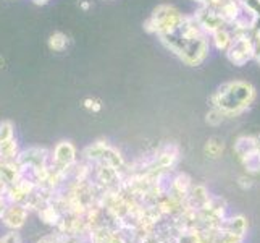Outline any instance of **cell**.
<instances>
[{
  "instance_id": "obj_1",
  "label": "cell",
  "mask_w": 260,
  "mask_h": 243,
  "mask_svg": "<svg viewBox=\"0 0 260 243\" xmlns=\"http://www.w3.org/2000/svg\"><path fill=\"white\" fill-rule=\"evenodd\" d=\"M255 99V88L247 81H228L223 83L210 97V104L221 111L225 117H236L243 114Z\"/></svg>"
},
{
  "instance_id": "obj_2",
  "label": "cell",
  "mask_w": 260,
  "mask_h": 243,
  "mask_svg": "<svg viewBox=\"0 0 260 243\" xmlns=\"http://www.w3.org/2000/svg\"><path fill=\"white\" fill-rule=\"evenodd\" d=\"M184 16L186 15H183L173 5H158L155 10L152 12V15L149 16V20L146 21L144 28L147 33L160 36L164 33L176 30L178 26L183 23Z\"/></svg>"
},
{
  "instance_id": "obj_3",
  "label": "cell",
  "mask_w": 260,
  "mask_h": 243,
  "mask_svg": "<svg viewBox=\"0 0 260 243\" xmlns=\"http://www.w3.org/2000/svg\"><path fill=\"white\" fill-rule=\"evenodd\" d=\"M228 60L233 65L243 67L247 62L254 60V41L249 34L236 36L235 41L230 46V49L225 52Z\"/></svg>"
},
{
  "instance_id": "obj_4",
  "label": "cell",
  "mask_w": 260,
  "mask_h": 243,
  "mask_svg": "<svg viewBox=\"0 0 260 243\" xmlns=\"http://www.w3.org/2000/svg\"><path fill=\"white\" fill-rule=\"evenodd\" d=\"M209 38H210L209 34H202L199 38L192 39L187 44V47L183 50L181 56H179V60L189 67H197L204 64V60L209 57V47H210Z\"/></svg>"
},
{
  "instance_id": "obj_5",
  "label": "cell",
  "mask_w": 260,
  "mask_h": 243,
  "mask_svg": "<svg viewBox=\"0 0 260 243\" xmlns=\"http://www.w3.org/2000/svg\"><path fill=\"white\" fill-rule=\"evenodd\" d=\"M76 162V148L68 141L58 143L52 152V167L61 170V172H68Z\"/></svg>"
},
{
  "instance_id": "obj_6",
  "label": "cell",
  "mask_w": 260,
  "mask_h": 243,
  "mask_svg": "<svg viewBox=\"0 0 260 243\" xmlns=\"http://www.w3.org/2000/svg\"><path fill=\"white\" fill-rule=\"evenodd\" d=\"M194 18L202 26V30L207 33L209 36L215 31H218L221 28L228 26V23L223 20L221 15L210 7H199V10L194 13Z\"/></svg>"
},
{
  "instance_id": "obj_7",
  "label": "cell",
  "mask_w": 260,
  "mask_h": 243,
  "mask_svg": "<svg viewBox=\"0 0 260 243\" xmlns=\"http://www.w3.org/2000/svg\"><path fill=\"white\" fill-rule=\"evenodd\" d=\"M26 218H28V209H26V206L18 203L10 204L2 214L4 224L10 229H20L24 224Z\"/></svg>"
},
{
  "instance_id": "obj_8",
  "label": "cell",
  "mask_w": 260,
  "mask_h": 243,
  "mask_svg": "<svg viewBox=\"0 0 260 243\" xmlns=\"http://www.w3.org/2000/svg\"><path fill=\"white\" fill-rule=\"evenodd\" d=\"M254 152H260L257 148L255 134H243L235 141V154L241 162L249 156H252Z\"/></svg>"
},
{
  "instance_id": "obj_9",
  "label": "cell",
  "mask_w": 260,
  "mask_h": 243,
  "mask_svg": "<svg viewBox=\"0 0 260 243\" xmlns=\"http://www.w3.org/2000/svg\"><path fill=\"white\" fill-rule=\"evenodd\" d=\"M235 38L236 36L231 31L230 26H225V28H221V30L210 34V42L215 46V49H218L221 52H226L233 44V41H235Z\"/></svg>"
},
{
  "instance_id": "obj_10",
  "label": "cell",
  "mask_w": 260,
  "mask_h": 243,
  "mask_svg": "<svg viewBox=\"0 0 260 243\" xmlns=\"http://www.w3.org/2000/svg\"><path fill=\"white\" fill-rule=\"evenodd\" d=\"M109 148V143L107 141H95L92 143L91 146H87L83 152V159L89 160V162H92V164H97V162H101L102 157H104V152L105 149Z\"/></svg>"
},
{
  "instance_id": "obj_11",
  "label": "cell",
  "mask_w": 260,
  "mask_h": 243,
  "mask_svg": "<svg viewBox=\"0 0 260 243\" xmlns=\"http://www.w3.org/2000/svg\"><path fill=\"white\" fill-rule=\"evenodd\" d=\"M247 229V222L243 215H238V218H233L228 221H223L221 224V230L225 232H231V233H238V235L244 237V232Z\"/></svg>"
},
{
  "instance_id": "obj_12",
  "label": "cell",
  "mask_w": 260,
  "mask_h": 243,
  "mask_svg": "<svg viewBox=\"0 0 260 243\" xmlns=\"http://www.w3.org/2000/svg\"><path fill=\"white\" fill-rule=\"evenodd\" d=\"M223 149H225V145H223V141L218 140V138H210L207 143H205V154L210 159H218L221 156Z\"/></svg>"
},
{
  "instance_id": "obj_13",
  "label": "cell",
  "mask_w": 260,
  "mask_h": 243,
  "mask_svg": "<svg viewBox=\"0 0 260 243\" xmlns=\"http://www.w3.org/2000/svg\"><path fill=\"white\" fill-rule=\"evenodd\" d=\"M68 46V38L63 33H53L49 38V47L55 52H61L65 50Z\"/></svg>"
},
{
  "instance_id": "obj_14",
  "label": "cell",
  "mask_w": 260,
  "mask_h": 243,
  "mask_svg": "<svg viewBox=\"0 0 260 243\" xmlns=\"http://www.w3.org/2000/svg\"><path fill=\"white\" fill-rule=\"evenodd\" d=\"M225 119H226L225 114H223L221 111H218V109H215V107H212V109L209 111V114H207V123L212 125V127H217V125H220Z\"/></svg>"
},
{
  "instance_id": "obj_15",
  "label": "cell",
  "mask_w": 260,
  "mask_h": 243,
  "mask_svg": "<svg viewBox=\"0 0 260 243\" xmlns=\"http://www.w3.org/2000/svg\"><path fill=\"white\" fill-rule=\"evenodd\" d=\"M13 138V125L10 122L0 123V143H5Z\"/></svg>"
},
{
  "instance_id": "obj_16",
  "label": "cell",
  "mask_w": 260,
  "mask_h": 243,
  "mask_svg": "<svg viewBox=\"0 0 260 243\" xmlns=\"http://www.w3.org/2000/svg\"><path fill=\"white\" fill-rule=\"evenodd\" d=\"M241 4L254 15V18H260V0H241Z\"/></svg>"
},
{
  "instance_id": "obj_17",
  "label": "cell",
  "mask_w": 260,
  "mask_h": 243,
  "mask_svg": "<svg viewBox=\"0 0 260 243\" xmlns=\"http://www.w3.org/2000/svg\"><path fill=\"white\" fill-rule=\"evenodd\" d=\"M84 107L91 112H99L102 109V102L95 97H87V99H84Z\"/></svg>"
},
{
  "instance_id": "obj_18",
  "label": "cell",
  "mask_w": 260,
  "mask_h": 243,
  "mask_svg": "<svg viewBox=\"0 0 260 243\" xmlns=\"http://www.w3.org/2000/svg\"><path fill=\"white\" fill-rule=\"evenodd\" d=\"M252 41H254V60L260 67V36H255V38H252Z\"/></svg>"
},
{
  "instance_id": "obj_19",
  "label": "cell",
  "mask_w": 260,
  "mask_h": 243,
  "mask_svg": "<svg viewBox=\"0 0 260 243\" xmlns=\"http://www.w3.org/2000/svg\"><path fill=\"white\" fill-rule=\"evenodd\" d=\"M238 183H239V186H243V188H250V186H252V180L246 178V177H241Z\"/></svg>"
},
{
  "instance_id": "obj_20",
  "label": "cell",
  "mask_w": 260,
  "mask_h": 243,
  "mask_svg": "<svg viewBox=\"0 0 260 243\" xmlns=\"http://www.w3.org/2000/svg\"><path fill=\"white\" fill-rule=\"evenodd\" d=\"M194 2H197L201 7H213L215 0H194Z\"/></svg>"
},
{
  "instance_id": "obj_21",
  "label": "cell",
  "mask_w": 260,
  "mask_h": 243,
  "mask_svg": "<svg viewBox=\"0 0 260 243\" xmlns=\"http://www.w3.org/2000/svg\"><path fill=\"white\" fill-rule=\"evenodd\" d=\"M79 7H81L83 10H87V8L91 7V4H89V2H81V5H79Z\"/></svg>"
},
{
  "instance_id": "obj_22",
  "label": "cell",
  "mask_w": 260,
  "mask_h": 243,
  "mask_svg": "<svg viewBox=\"0 0 260 243\" xmlns=\"http://www.w3.org/2000/svg\"><path fill=\"white\" fill-rule=\"evenodd\" d=\"M2 64H4V60H2V57H0V67H2Z\"/></svg>"
},
{
  "instance_id": "obj_23",
  "label": "cell",
  "mask_w": 260,
  "mask_h": 243,
  "mask_svg": "<svg viewBox=\"0 0 260 243\" xmlns=\"http://www.w3.org/2000/svg\"><path fill=\"white\" fill-rule=\"evenodd\" d=\"M0 145H2V143H0Z\"/></svg>"
}]
</instances>
